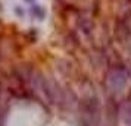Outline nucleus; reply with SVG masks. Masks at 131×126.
I'll list each match as a JSON object with an SVG mask.
<instances>
[{
  "label": "nucleus",
  "mask_w": 131,
  "mask_h": 126,
  "mask_svg": "<svg viewBox=\"0 0 131 126\" xmlns=\"http://www.w3.org/2000/svg\"><path fill=\"white\" fill-rule=\"evenodd\" d=\"M107 84L113 91H121L124 90L127 85V72L124 67H113L111 72L107 73Z\"/></svg>",
  "instance_id": "1"
},
{
  "label": "nucleus",
  "mask_w": 131,
  "mask_h": 126,
  "mask_svg": "<svg viewBox=\"0 0 131 126\" xmlns=\"http://www.w3.org/2000/svg\"><path fill=\"white\" fill-rule=\"evenodd\" d=\"M78 26L81 28L84 35H90V32L93 31V24L87 18H78Z\"/></svg>",
  "instance_id": "2"
},
{
  "label": "nucleus",
  "mask_w": 131,
  "mask_h": 126,
  "mask_svg": "<svg viewBox=\"0 0 131 126\" xmlns=\"http://www.w3.org/2000/svg\"><path fill=\"white\" fill-rule=\"evenodd\" d=\"M122 120L127 126H131V100H127L122 107Z\"/></svg>",
  "instance_id": "3"
},
{
  "label": "nucleus",
  "mask_w": 131,
  "mask_h": 126,
  "mask_svg": "<svg viewBox=\"0 0 131 126\" xmlns=\"http://www.w3.org/2000/svg\"><path fill=\"white\" fill-rule=\"evenodd\" d=\"M30 10H31V13H32V16H34V18H37L38 21H43V19L46 18V10H44V7L40 6V5L32 3Z\"/></svg>",
  "instance_id": "4"
},
{
  "label": "nucleus",
  "mask_w": 131,
  "mask_h": 126,
  "mask_svg": "<svg viewBox=\"0 0 131 126\" xmlns=\"http://www.w3.org/2000/svg\"><path fill=\"white\" fill-rule=\"evenodd\" d=\"M15 13L18 15L19 18H22V16L25 15V12L22 10V9H21V6H16V7H15Z\"/></svg>",
  "instance_id": "5"
},
{
  "label": "nucleus",
  "mask_w": 131,
  "mask_h": 126,
  "mask_svg": "<svg viewBox=\"0 0 131 126\" xmlns=\"http://www.w3.org/2000/svg\"><path fill=\"white\" fill-rule=\"evenodd\" d=\"M25 2H27V3H34L36 0H25Z\"/></svg>",
  "instance_id": "6"
},
{
  "label": "nucleus",
  "mask_w": 131,
  "mask_h": 126,
  "mask_svg": "<svg viewBox=\"0 0 131 126\" xmlns=\"http://www.w3.org/2000/svg\"><path fill=\"white\" fill-rule=\"evenodd\" d=\"M130 43H131V40H130Z\"/></svg>",
  "instance_id": "7"
}]
</instances>
